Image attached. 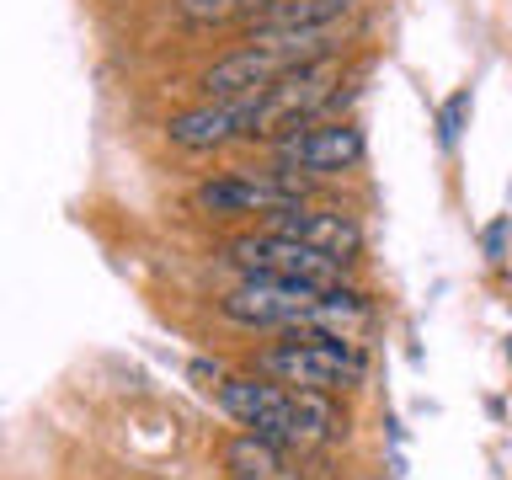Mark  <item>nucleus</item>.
Segmentation results:
<instances>
[{"label":"nucleus","mask_w":512,"mask_h":480,"mask_svg":"<svg viewBox=\"0 0 512 480\" xmlns=\"http://www.w3.org/2000/svg\"><path fill=\"white\" fill-rule=\"evenodd\" d=\"M507 358H512V347H507Z\"/></svg>","instance_id":"nucleus-14"},{"label":"nucleus","mask_w":512,"mask_h":480,"mask_svg":"<svg viewBox=\"0 0 512 480\" xmlns=\"http://www.w3.org/2000/svg\"><path fill=\"white\" fill-rule=\"evenodd\" d=\"M267 230H278L288 240H304V246L336 256V262H358L363 256V224L342 214V208H315V203H288L278 214H267Z\"/></svg>","instance_id":"nucleus-8"},{"label":"nucleus","mask_w":512,"mask_h":480,"mask_svg":"<svg viewBox=\"0 0 512 480\" xmlns=\"http://www.w3.org/2000/svg\"><path fill=\"white\" fill-rule=\"evenodd\" d=\"M219 411L235 416L246 432L256 438L278 443V448H315V443H331L342 432V416L326 395H304V390H288L278 379H262V374H224L219 379Z\"/></svg>","instance_id":"nucleus-1"},{"label":"nucleus","mask_w":512,"mask_h":480,"mask_svg":"<svg viewBox=\"0 0 512 480\" xmlns=\"http://www.w3.org/2000/svg\"><path fill=\"white\" fill-rule=\"evenodd\" d=\"M358 11V0H267L251 27H331Z\"/></svg>","instance_id":"nucleus-9"},{"label":"nucleus","mask_w":512,"mask_h":480,"mask_svg":"<svg viewBox=\"0 0 512 480\" xmlns=\"http://www.w3.org/2000/svg\"><path fill=\"white\" fill-rule=\"evenodd\" d=\"M267 0H176V16L192 27H224V22H256Z\"/></svg>","instance_id":"nucleus-11"},{"label":"nucleus","mask_w":512,"mask_h":480,"mask_svg":"<svg viewBox=\"0 0 512 480\" xmlns=\"http://www.w3.org/2000/svg\"><path fill=\"white\" fill-rule=\"evenodd\" d=\"M502 246H507V219H496L486 230V256H491V262H502Z\"/></svg>","instance_id":"nucleus-13"},{"label":"nucleus","mask_w":512,"mask_h":480,"mask_svg":"<svg viewBox=\"0 0 512 480\" xmlns=\"http://www.w3.org/2000/svg\"><path fill=\"white\" fill-rule=\"evenodd\" d=\"M320 304L315 283H288V278H240L219 299V315L235 326H272V331H304Z\"/></svg>","instance_id":"nucleus-5"},{"label":"nucleus","mask_w":512,"mask_h":480,"mask_svg":"<svg viewBox=\"0 0 512 480\" xmlns=\"http://www.w3.org/2000/svg\"><path fill=\"white\" fill-rule=\"evenodd\" d=\"M363 160V134L352 123H320L310 118L304 128L278 139V166L288 171H315V176H331V171H352Z\"/></svg>","instance_id":"nucleus-7"},{"label":"nucleus","mask_w":512,"mask_h":480,"mask_svg":"<svg viewBox=\"0 0 512 480\" xmlns=\"http://www.w3.org/2000/svg\"><path fill=\"white\" fill-rule=\"evenodd\" d=\"M464 118H470V91H454L448 96V107H443V144H459V134H464Z\"/></svg>","instance_id":"nucleus-12"},{"label":"nucleus","mask_w":512,"mask_h":480,"mask_svg":"<svg viewBox=\"0 0 512 480\" xmlns=\"http://www.w3.org/2000/svg\"><path fill=\"white\" fill-rule=\"evenodd\" d=\"M256 374L304 395H336V390L363 384L368 352L331 331H283V342L256 352Z\"/></svg>","instance_id":"nucleus-2"},{"label":"nucleus","mask_w":512,"mask_h":480,"mask_svg":"<svg viewBox=\"0 0 512 480\" xmlns=\"http://www.w3.org/2000/svg\"><path fill=\"white\" fill-rule=\"evenodd\" d=\"M198 214L214 219H235V214H278L288 203H304V176L299 171H224L208 176L192 192Z\"/></svg>","instance_id":"nucleus-4"},{"label":"nucleus","mask_w":512,"mask_h":480,"mask_svg":"<svg viewBox=\"0 0 512 480\" xmlns=\"http://www.w3.org/2000/svg\"><path fill=\"white\" fill-rule=\"evenodd\" d=\"M283 454L288 448L256 438V432H240V438L224 443V470H230V480H278Z\"/></svg>","instance_id":"nucleus-10"},{"label":"nucleus","mask_w":512,"mask_h":480,"mask_svg":"<svg viewBox=\"0 0 512 480\" xmlns=\"http://www.w3.org/2000/svg\"><path fill=\"white\" fill-rule=\"evenodd\" d=\"M224 262L240 267L246 278H288V283H315V288H336L347 278V262L304 246V240H288L278 230L230 240V246H224Z\"/></svg>","instance_id":"nucleus-3"},{"label":"nucleus","mask_w":512,"mask_h":480,"mask_svg":"<svg viewBox=\"0 0 512 480\" xmlns=\"http://www.w3.org/2000/svg\"><path fill=\"white\" fill-rule=\"evenodd\" d=\"M166 139L176 150H219L235 139H256V96H208L187 112H171Z\"/></svg>","instance_id":"nucleus-6"}]
</instances>
